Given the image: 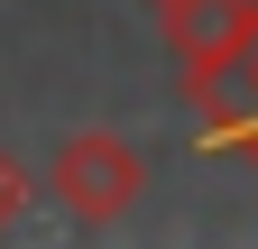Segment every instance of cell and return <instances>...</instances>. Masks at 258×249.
Wrapping results in <instances>:
<instances>
[{
	"label": "cell",
	"mask_w": 258,
	"mask_h": 249,
	"mask_svg": "<svg viewBox=\"0 0 258 249\" xmlns=\"http://www.w3.org/2000/svg\"><path fill=\"white\" fill-rule=\"evenodd\" d=\"M19 212H28V166L0 148V231H19Z\"/></svg>",
	"instance_id": "obj_4"
},
{
	"label": "cell",
	"mask_w": 258,
	"mask_h": 249,
	"mask_svg": "<svg viewBox=\"0 0 258 249\" xmlns=\"http://www.w3.org/2000/svg\"><path fill=\"white\" fill-rule=\"evenodd\" d=\"M157 19H166V46H175L184 83H203V74L231 65V46L249 28V0H157Z\"/></svg>",
	"instance_id": "obj_3"
},
{
	"label": "cell",
	"mask_w": 258,
	"mask_h": 249,
	"mask_svg": "<svg viewBox=\"0 0 258 249\" xmlns=\"http://www.w3.org/2000/svg\"><path fill=\"white\" fill-rule=\"evenodd\" d=\"M184 92H194V111H203V148L212 157L258 166V0H249V28H240L231 65L203 74V83H184Z\"/></svg>",
	"instance_id": "obj_2"
},
{
	"label": "cell",
	"mask_w": 258,
	"mask_h": 249,
	"mask_svg": "<svg viewBox=\"0 0 258 249\" xmlns=\"http://www.w3.org/2000/svg\"><path fill=\"white\" fill-rule=\"evenodd\" d=\"M46 194L74 212L83 231H111L120 212L148 194V157L120 130H74V139H55V157H46Z\"/></svg>",
	"instance_id": "obj_1"
}]
</instances>
